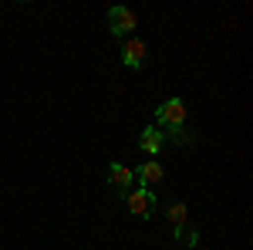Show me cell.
I'll return each instance as SVG.
<instances>
[{"label": "cell", "instance_id": "4", "mask_svg": "<svg viewBox=\"0 0 253 250\" xmlns=\"http://www.w3.org/2000/svg\"><path fill=\"white\" fill-rule=\"evenodd\" d=\"M122 61H125V68H132V71H142L145 68V41L138 38H125L122 41Z\"/></svg>", "mask_w": 253, "mask_h": 250}, {"label": "cell", "instance_id": "7", "mask_svg": "<svg viewBox=\"0 0 253 250\" xmlns=\"http://www.w3.org/2000/svg\"><path fill=\"white\" fill-rule=\"evenodd\" d=\"M162 176H166V169H162V162H142L138 166V173H135V179H138V186L142 190H152L156 183H162Z\"/></svg>", "mask_w": 253, "mask_h": 250}, {"label": "cell", "instance_id": "5", "mask_svg": "<svg viewBox=\"0 0 253 250\" xmlns=\"http://www.w3.org/2000/svg\"><path fill=\"white\" fill-rule=\"evenodd\" d=\"M105 179H108V186H112L118 196H125V193L132 190V183H135V173H132L128 166H122V162H112L108 173H105Z\"/></svg>", "mask_w": 253, "mask_h": 250}, {"label": "cell", "instance_id": "3", "mask_svg": "<svg viewBox=\"0 0 253 250\" xmlns=\"http://www.w3.org/2000/svg\"><path fill=\"white\" fill-rule=\"evenodd\" d=\"M135 27H138L135 10H128V7H112V10H108V31H112L115 38H122V41L132 38Z\"/></svg>", "mask_w": 253, "mask_h": 250}, {"label": "cell", "instance_id": "8", "mask_svg": "<svg viewBox=\"0 0 253 250\" xmlns=\"http://www.w3.org/2000/svg\"><path fill=\"white\" fill-rule=\"evenodd\" d=\"M166 142H172V146H193L196 142V132L189 125H175V129H166Z\"/></svg>", "mask_w": 253, "mask_h": 250}, {"label": "cell", "instance_id": "9", "mask_svg": "<svg viewBox=\"0 0 253 250\" xmlns=\"http://www.w3.org/2000/svg\"><path fill=\"white\" fill-rule=\"evenodd\" d=\"M166 216H169V223H172V230H182V227H189L186 223V203H166Z\"/></svg>", "mask_w": 253, "mask_h": 250}, {"label": "cell", "instance_id": "6", "mask_svg": "<svg viewBox=\"0 0 253 250\" xmlns=\"http://www.w3.org/2000/svg\"><path fill=\"white\" fill-rule=\"evenodd\" d=\"M138 149H142L145 155H152V159H156V155L166 149V135H162V129H156V125L142 129V135H138Z\"/></svg>", "mask_w": 253, "mask_h": 250}, {"label": "cell", "instance_id": "2", "mask_svg": "<svg viewBox=\"0 0 253 250\" xmlns=\"http://www.w3.org/2000/svg\"><path fill=\"white\" fill-rule=\"evenodd\" d=\"M175 125H186V105L182 98H166L156 108V129H175Z\"/></svg>", "mask_w": 253, "mask_h": 250}, {"label": "cell", "instance_id": "1", "mask_svg": "<svg viewBox=\"0 0 253 250\" xmlns=\"http://www.w3.org/2000/svg\"><path fill=\"white\" fill-rule=\"evenodd\" d=\"M122 200H125L128 213H132V216H138V220H152V216H156V210H159L156 193H152V190H142V186H138V190H128Z\"/></svg>", "mask_w": 253, "mask_h": 250}, {"label": "cell", "instance_id": "10", "mask_svg": "<svg viewBox=\"0 0 253 250\" xmlns=\"http://www.w3.org/2000/svg\"><path fill=\"white\" fill-rule=\"evenodd\" d=\"M172 237H175V244H182V247H189V250L199 247V230H196V227H182V230H172Z\"/></svg>", "mask_w": 253, "mask_h": 250}]
</instances>
